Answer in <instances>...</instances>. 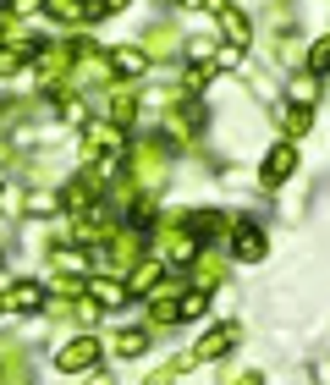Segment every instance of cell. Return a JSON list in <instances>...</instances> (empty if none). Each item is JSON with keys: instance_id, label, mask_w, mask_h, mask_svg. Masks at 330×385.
Returning a JSON list of instances; mask_svg holds the SVG:
<instances>
[{"instance_id": "6da1fadb", "label": "cell", "mask_w": 330, "mask_h": 385, "mask_svg": "<svg viewBox=\"0 0 330 385\" xmlns=\"http://www.w3.org/2000/svg\"><path fill=\"white\" fill-rule=\"evenodd\" d=\"M94 352H100V342H72L61 352V369H88V358H94Z\"/></svg>"}, {"instance_id": "7a4b0ae2", "label": "cell", "mask_w": 330, "mask_h": 385, "mask_svg": "<svg viewBox=\"0 0 330 385\" xmlns=\"http://www.w3.org/2000/svg\"><path fill=\"white\" fill-rule=\"evenodd\" d=\"M220 28L231 33V44H243V39H247V17H243V11H220Z\"/></svg>"}, {"instance_id": "3957f363", "label": "cell", "mask_w": 330, "mask_h": 385, "mask_svg": "<svg viewBox=\"0 0 330 385\" xmlns=\"http://www.w3.org/2000/svg\"><path fill=\"white\" fill-rule=\"evenodd\" d=\"M287 171H292V149H275V154L265 160V176L275 182V176H287Z\"/></svg>"}, {"instance_id": "277c9868", "label": "cell", "mask_w": 330, "mask_h": 385, "mask_svg": "<svg viewBox=\"0 0 330 385\" xmlns=\"http://www.w3.org/2000/svg\"><path fill=\"white\" fill-rule=\"evenodd\" d=\"M11 303H17V308H39L44 292H39V286H17V292H11Z\"/></svg>"}, {"instance_id": "5b68a950", "label": "cell", "mask_w": 330, "mask_h": 385, "mask_svg": "<svg viewBox=\"0 0 330 385\" xmlns=\"http://www.w3.org/2000/svg\"><path fill=\"white\" fill-rule=\"evenodd\" d=\"M259 248H265V237H259V231H243V237H237V253H243V259H253Z\"/></svg>"}, {"instance_id": "8992f818", "label": "cell", "mask_w": 330, "mask_h": 385, "mask_svg": "<svg viewBox=\"0 0 330 385\" xmlns=\"http://www.w3.org/2000/svg\"><path fill=\"white\" fill-rule=\"evenodd\" d=\"M309 66H314V72H325V66H330V39H325V44H314V56H309Z\"/></svg>"}, {"instance_id": "52a82bcc", "label": "cell", "mask_w": 330, "mask_h": 385, "mask_svg": "<svg viewBox=\"0 0 330 385\" xmlns=\"http://www.w3.org/2000/svg\"><path fill=\"white\" fill-rule=\"evenodd\" d=\"M94 297H100V303H122V286H110V281H100V286H94Z\"/></svg>"}]
</instances>
